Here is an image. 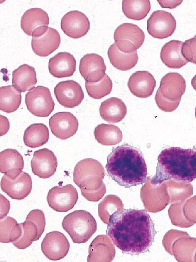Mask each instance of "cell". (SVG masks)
Instances as JSON below:
<instances>
[{"label": "cell", "instance_id": "obj_1", "mask_svg": "<svg viewBox=\"0 0 196 262\" xmlns=\"http://www.w3.org/2000/svg\"><path fill=\"white\" fill-rule=\"evenodd\" d=\"M106 233L123 253L138 255L149 251L156 231L145 209H122L110 216Z\"/></svg>", "mask_w": 196, "mask_h": 262}, {"label": "cell", "instance_id": "obj_2", "mask_svg": "<svg viewBox=\"0 0 196 262\" xmlns=\"http://www.w3.org/2000/svg\"><path fill=\"white\" fill-rule=\"evenodd\" d=\"M107 172L118 184L130 188L147 181V168L141 150L128 144L114 148L108 155Z\"/></svg>", "mask_w": 196, "mask_h": 262}, {"label": "cell", "instance_id": "obj_3", "mask_svg": "<svg viewBox=\"0 0 196 262\" xmlns=\"http://www.w3.org/2000/svg\"><path fill=\"white\" fill-rule=\"evenodd\" d=\"M156 174L151 179L154 187L167 180L190 183L196 178V148L170 147L158 156Z\"/></svg>", "mask_w": 196, "mask_h": 262}, {"label": "cell", "instance_id": "obj_4", "mask_svg": "<svg viewBox=\"0 0 196 262\" xmlns=\"http://www.w3.org/2000/svg\"><path fill=\"white\" fill-rule=\"evenodd\" d=\"M62 226L75 243L87 242L97 230L95 218L84 210H75L65 216Z\"/></svg>", "mask_w": 196, "mask_h": 262}, {"label": "cell", "instance_id": "obj_5", "mask_svg": "<svg viewBox=\"0 0 196 262\" xmlns=\"http://www.w3.org/2000/svg\"><path fill=\"white\" fill-rule=\"evenodd\" d=\"M102 164L92 158L80 160L75 165L74 172V181L80 190H93L101 187L105 176Z\"/></svg>", "mask_w": 196, "mask_h": 262}, {"label": "cell", "instance_id": "obj_6", "mask_svg": "<svg viewBox=\"0 0 196 262\" xmlns=\"http://www.w3.org/2000/svg\"><path fill=\"white\" fill-rule=\"evenodd\" d=\"M114 39L121 51L131 53L137 51L142 45L145 34L137 25L125 23L120 25L116 29Z\"/></svg>", "mask_w": 196, "mask_h": 262}, {"label": "cell", "instance_id": "obj_7", "mask_svg": "<svg viewBox=\"0 0 196 262\" xmlns=\"http://www.w3.org/2000/svg\"><path fill=\"white\" fill-rule=\"evenodd\" d=\"M25 104L30 113L40 117L48 116L55 107L50 90L43 86L34 87L25 95Z\"/></svg>", "mask_w": 196, "mask_h": 262}, {"label": "cell", "instance_id": "obj_8", "mask_svg": "<svg viewBox=\"0 0 196 262\" xmlns=\"http://www.w3.org/2000/svg\"><path fill=\"white\" fill-rule=\"evenodd\" d=\"M76 189L72 184L56 186L49 190L47 196L48 205L57 212H67L73 208L78 200Z\"/></svg>", "mask_w": 196, "mask_h": 262}, {"label": "cell", "instance_id": "obj_9", "mask_svg": "<svg viewBox=\"0 0 196 262\" xmlns=\"http://www.w3.org/2000/svg\"><path fill=\"white\" fill-rule=\"evenodd\" d=\"M174 16L164 10L154 11L147 20V29L153 37L162 39L172 35L176 29Z\"/></svg>", "mask_w": 196, "mask_h": 262}, {"label": "cell", "instance_id": "obj_10", "mask_svg": "<svg viewBox=\"0 0 196 262\" xmlns=\"http://www.w3.org/2000/svg\"><path fill=\"white\" fill-rule=\"evenodd\" d=\"M49 22V17L45 11L39 8H33L26 10L21 16L20 25L26 34L34 37L43 33Z\"/></svg>", "mask_w": 196, "mask_h": 262}, {"label": "cell", "instance_id": "obj_11", "mask_svg": "<svg viewBox=\"0 0 196 262\" xmlns=\"http://www.w3.org/2000/svg\"><path fill=\"white\" fill-rule=\"evenodd\" d=\"M70 243L61 232L53 231L45 236L41 244L43 254L49 259L57 261L63 259L68 254Z\"/></svg>", "mask_w": 196, "mask_h": 262}, {"label": "cell", "instance_id": "obj_12", "mask_svg": "<svg viewBox=\"0 0 196 262\" xmlns=\"http://www.w3.org/2000/svg\"><path fill=\"white\" fill-rule=\"evenodd\" d=\"M54 94L57 101L65 108L78 106L84 99L80 85L74 80L62 81L56 85Z\"/></svg>", "mask_w": 196, "mask_h": 262}, {"label": "cell", "instance_id": "obj_13", "mask_svg": "<svg viewBox=\"0 0 196 262\" xmlns=\"http://www.w3.org/2000/svg\"><path fill=\"white\" fill-rule=\"evenodd\" d=\"M90 25L86 15L78 10L68 12L61 20V28L63 32L74 39L85 36L90 29Z\"/></svg>", "mask_w": 196, "mask_h": 262}, {"label": "cell", "instance_id": "obj_14", "mask_svg": "<svg viewBox=\"0 0 196 262\" xmlns=\"http://www.w3.org/2000/svg\"><path fill=\"white\" fill-rule=\"evenodd\" d=\"M51 132L56 137L66 140L74 135L78 128V121L74 115L69 112L54 114L49 120Z\"/></svg>", "mask_w": 196, "mask_h": 262}, {"label": "cell", "instance_id": "obj_15", "mask_svg": "<svg viewBox=\"0 0 196 262\" xmlns=\"http://www.w3.org/2000/svg\"><path fill=\"white\" fill-rule=\"evenodd\" d=\"M0 185L2 190L10 198L21 200L30 193L32 181L29 174L22 171L15 179H11L5 175L1 179Z\"/></svg>", "mask_w": 196, "mask_h": 262}, {"label": "cell", "instance_id": "obj_16", "mask_svg": "<svg viewBox=\"0 0 196 262\" xmlns=\"http://www.w3.org/2000/svg\"><path fill=\"white\" fill-rule=\"evenodd\" d=\"M58 165L54 153L47 148L35 151L31 161L32 172L40 178H49L55 173Z\"/></svg>", "mask_w": 196, "mask_h": 262}, {"label": "cell", "instance_id": "obj_17", "mask_svg": "<svg viewBox=\"0 0 196 262\" xmlns=\"http://www.w3.org/2000/svg\"><path fill=\"white\" fill-rule=\"evenodd\" d=\"M79 72L86 81L97 82L106 74L103 58L96 53L86 54L80 60Z\"/></svg>", "mask_w": 196, "mask_h": 262}, {"label": "cell", "instance_id": "obj_18", "mask_svg": "<svg viewBox=\"0 0 196 262\" xmlns=\"http://www.w3.org/2000/svg\"><path fill=\"white\" fill-rule=\"evenodd\" d=\"M158 90L170 101L181 100L186 90L185 80L178 73H168L162 78Z\"/></svg>", "mask_w": 196, "mask_h": 262}, {"label": "cell", "instance_id": "obj_19", "mask_svg": "<svg viewBox=\"0 0 196 262\" xmlns=\"http://www.w3.org/2000/svg\"><path fill=\"white\" fill-rule=\"evenodd\" d=\"M128 87L134 96L145 98L150 96L156 86L154 76L148 71H138L129 77Z\"/></svg>", "mask_w": 196, "mask_h": 262}, {"label": "cell", "instance_id": "obj_20", "mask_svg": "<svg viewBox=\"0 0 196 262\" xmlns=\"http://www.w3.org/2000/svg\"><path fill=\"white\" fill-rule=\"evenodd\" d=\"M61 43L60 35L58 31L48 27L42 34L32 37L31 47L35 54L46 57L55 51Z\"/></svg>", "mask_w": 196, "mask_h": 262}, {"label": "cell", "instance_id": "obj_21", "mask_svg": "<svg viewBox=\"0 0 196 262\" xmlns=\"http://www.w3.org/2000/svg\"><path fill=\"white\" fill-rule=\"evenodd\" d=\"M76 61L70 53L62 52L50 58L48 63L50 73L57 78L70 77L76 70Z\"/></svg>", "mask_w": 196, "mask_h": 262}, {"label": "cell", "instance_id": "obj_22", "mask_svg": "<svg viewBox=\"0 0 196 262\" xmlns=\"http://www.w3.org/2000/svg\"><path fill=\"white\" fill-rule=\"evenodd\" d=\"M183 42L172 40L165 44L160 52L162 62L170 68L179 69L187 64L188 61L182 53Z\"/></svg>", "mask_w": 196, "mask_h": 262}, {"label": "cell", "instance_id": "obj_23", "mask_svg": "<svg viewBox=\"0 0 196 262\" xmlns=\"http://www.w3.org/2000/svg\"><path fill=\"white\" fill-rule=\"evenodd\" d=\"M24 166L23 156L16 149H6L0 153V171L10 179L16 178Z\"/></svg>", "mask_w": 196, "mask_h": 262}, {"label": "cell", "instance_id": "obj_24", "mask_svg": "<svg viewBox=\"0 0 196 262\" xmlns=\"http://www.w3.org/2000/svg\"><path fill=\"white\" fill-rule=\"evenodd\" d=\"M102 118L111 123H118L125 117L127 108L124 103L117 97H111L103 101L99 108Z\"/></svg>", "mask_w": 196, "mask_h": 262}, {"label": "cell", "instance_id": "obj_25", "mask_svg": "<svg viewBox=\"0 0 196 262\" xmlns=\"http://www.w3.org/2000/svg\"><path fill=\"white\" fill-rule=\"evenodd\" d=\"M12 82L21 92L31 90L37 82L35 68L27 64L20 65L13 71Z\"/></svg>", "mask_w": 196, "mask_h": 262}, {"label": "cell", "instance_id": "obj_26", "mask_svg": "<svg viewBox=\"0 0 196 262\" xmlns=\"http://www.w3.org/2000/svg\"><path fill=\"white\" fill-rule=\"evenodd\" d=\"M107 54L111 64L115 68L121 71L131 69L138 61L137 51L131 53L122 52L115 42L109 47Z\"/></svg>", "mask_w": 196, "mask_h": 262}, {"label": "cell", "instance_id": "obj_27", "mask_svg": "<svg viewBox=\"0 0 196 262\" xmlns=\"http://www.w3.org/2000/svg\"><path fill=\"white\" fill-rule=\"evenodd\" d=\"M49 137V131L46 125L43 123H34L26 129L23 140L28 147L35 148L46 144Z\"/></svg>", "mask_w": 196, "mask_h": 262}, {"label": "cell", "instance_id": "obj_28", "mask_svg": "<svg viewBox=\"0 0 196 262\" xmlns=\"http://www.w3.org/2000/svg\"><path fill=\"white\" fill-rule=\"evenodd\" d=\"M20 225L22 230L21 235L12 243L18 249H24L33 241L38 240L42 234L35 223L28 218H26L25 221Z\"/></svg>", "mask_w": 196, "mask_h": 262}, {"label": "cell", "instance_id": "obj_29", "mask_svg": "<svg viewBox=\"0 0 196 262\" xmlns=\"http://www.w3.org/2000/svg\"><path fill=\"white\" fill-rule=\"evenodd\" d=\"M95 139L103 145H115L122 139L120 128L112 124H101L97 125L94 131Z\"/></svg>", "mask_w": 196, "mask_h": 262}, {"label": "cell", "instance_id": "obj_30", "mask_svg": "<svg viewBox=\"0 0 196 262\" xmlns=\"http://www.w3.org/2000/svg\"><path fill=\"white\" fill-rule=\"evenodd\" d=\"M21 92L13 85L2 86L0 88V109L7 113L17 110L21 102Z\"/></svg>", "mask_w": 196, "mask_h": 262}, {"label": "cell", "instance_id": "obj_31", "mask_svg": "<svg viewBox=\"0 0 196 262\" xmlns=\"http://www.w3.org/2000/svg\"><path fill=\"white\" fill-rule=\"evenodd\" d=\"M151 8L149 0H124L122 2V10L129 19L141 20L149 13Z\"/></svg>", "mask_w": 196, "mask_h": 262}, {"label": "cell", "instance_id": "obj_32", "mask_svg": "<svg viewBox=\"0 0 196 262\" xmlns=\"http://www.w3.org/2000/svg\"><path fill=\"white\" fill-rule=\"evenodd\" d=\"M21 232L20 223L13 218L8 216L0 219V242H13L19 238Z\"/></svg>", "mask_w": 196, "mask_h": 262}, {"label": "cell", "instance_id": "obj_33", "mask_svg": "<svg viewBox=\"0 0 196 262\" xmlns=\"http://www.w3.org/2000/svg\"><path fill=\"white\" fill-rule=\"evenodd\" d=\"M85 87L89 96L92 98L99 99L109 94L112 88V82L106 74L97 82L85 81Z\"/></svg>", "mask_w": 196, "mask_h": 262}, {"label": "cell", "instance_id": "obj_34", "mask_svg": "<svg viewBox=\"0 0 196 262\" xmlns=\"http://www.w3.org/2000/svg\"><path fill=\"white\" fill-rule=\"evenodd\" d=\"M107 237L103 235L97 236L92 242L89 247L88 256L87 262H98L104 259L106 254H105V245Z\"/></svg>", "mask_w": 196, "mask_h": 262}, {"label": "cell", "instance_id": "obj_35", "mask_svg": "<svg viewBox=\"0 0 196 262\" xmlns=\"http://www.w3.org/2000/svg\"><path fill=\"white\" fill-rule=\"evenodd\" d=\"M182 53L188 62L196 65V34L183 43Z\"/></svg>", "mask_w": 196, "mask_h": 262}, {"label": "cell", "instance_id": "obj_36", "mask_svg": "<svg viewBox=\"0 0 196 262\" xmlns=\"http://www.w3.org/2000/svg\"><path fill=\"white\" fill-rule=\"evenodd\" d=\"M155 100L159 109L167 112H171L175 110L181 101V100L170 101L165 98L158 90L156 93Z\"/></svg>", "mask_w": 196, "mask_h": 262}, {"label": "cell", "instance_id": "obj_37", "mask_svg": "<svg viewBox=\"0 0 196 262\" xmlns=\"http://www.w3.org/2000/svg\"><path fill=\"white\" fill-rule=\"evenodd\" d=\"M105 192V187L104 184L98 189L93 190H81L82 195L89 201H97L103 195Z\"/></svg>", "mask_w": 196, "mask_h": 262}, {"label": "cell", "instance_id": "obj_38", "mask_svg": "<svg viewBox=\"0 0 196 262\" xmlns=\"http://www.w3.org/2000/svg\"><path fill=\"white\" fill-rule=\"evenodd\" d=\"M0 219L4 217L9 212L10 209L9 201L2 194H0Z\"/></svg>", "mask_w": 196, "mask_h": 262}, {"label": "cell", "instance_id": "obj_39", "mask_svg": "<svg viewBox=\"0 0 196 262\" xmlns=\"http://www.w3.org/2000/svg\"><path fill=\"white\" fill-rule=\"evenodd\" d=\"M162 8L173 9L180 5L183 0H157Z\"/></svg>", "mask_w": 196, "mask_h": 262}, {"label": "cell", "instance_id": "obj_40", "mask_svg": "<svg viewBox=\"0 0 196 262\" xmlns=\"http://www.w3.org/2000/svg\"><path fill=\"white\" fill-rule=\"evenodd\" d=\"M191 85L194 89L196 91V74L191 80Z\"/></svg>", "mask_w": 196, "mask_h": 262}, {"label": "cell", "instance_id": "obj_41", "mask_svg": "<svg viewBox=\"0 0 196 262\" xmlns=\"http://www.w3.org/2000/svg\"><path fill=\"white\" fill-rule=\"evenodd\" d=\"M195 117L196 118V106L195 108Z\"/></svg>", "mask_w": 196, "mask_h": 262}]
</instances>
